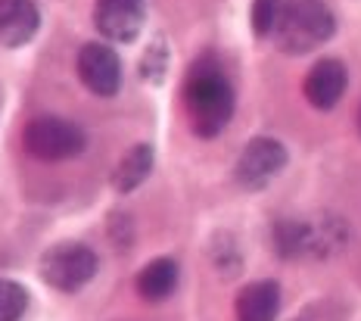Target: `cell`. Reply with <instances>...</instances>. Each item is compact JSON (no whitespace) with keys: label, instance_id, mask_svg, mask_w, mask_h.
Wrapping results in <instances>:
<instances>
[{"label":"cell","instance_id":"cell-1","mask_svg":"<svg viewBox=\"0 0 361 321\" xmlns=\"http://www.w3.org/2000/svg\"><path fill=\"white\" fill-rule=\"evenodd\" d=\"M180 94H184V107L197 138H215L228 128L237 107V94L212 59H200L193 66L190 75L184 78Z\"/></svg>","mask_w":361,"mask_h":321},{"label":"cell","instance_id":"cell-2","mask_svg":"<svg viewBox=\"0 0 361 321\" xmlns=\"http://www.w3.org/2000/svg\"><path fill=\"white\" fill-rule=\"evenodd\" d=\"M336 19L324 0H287L274 25V41L283 54L302 56L334 38Z\"/></svg>","mask_w":361,"mask_h":321},{"label":"cell","instance_id":"cell-3","mask_svg":"<svg viewBox=\"0 0 361 321\" xmlns=\"http://www.w3.org/2000/svg\"><path fill=\"white\" fill-rule=\"evenodd\" d=\"M22 144H25V150L32 153L35 159L63 162V159H72V156H78L85 150L87 138L78 125L63 116H37L25 125V131H22Z\"/></svg>","mask_w":361,"mask_h":321},{"label":"cell","instance_id":"cell-4","mask_svg":"<svg viewBox=\"0 0 361 321\" xmlns=\"http://www.w3.org/2000/svg\"><path fill=\"white\" fill-rule=\"evenodd\" d=\"M41 272L44 284H50L59 293H75L81 290L87 281H94L97 274V253L85 243H75V241H66V243H54L47 253L41 256Z\"/></svg>","mask_w":361,"mask_h":321},{"label":"cell","instance_id":"cell-5","mask_svg":"<svg viewBox=\"0 0 361 321\" xmlns=\"http://www.w3.org/2000/svg\"><path fill=\"white\" fill-rule=\"evenodd\" d=\"M287 166V147L277 138H252L243 147L237 166H234V178L240 188L246 190H262L265 184H271L281 169Z\"/></svg>","mask_w":361,"mask_h":321},{"label":"cell","instance_id":"cell-6","mask_svg":"<svg viewBox=\"0 0 361 321\" xmlns=\"http://www.w3.org/2000/svg\"><path fill=\"white\" fill-rule=\"evenodd\" d=\"M78 78L90 94L112 97L122 87V59L109 44H85L78 50Z\"/></svg>","mask_w":361,"mask_h":321},{"label":"cell","instance_id":"cell-7","mask_svg":"<svg viewBox=\"0 0 361 321\" xmlns=\"http://www.w3.org/2000/svg\"><path fill=\"white\" fill-rule=\"evenodd\" d=\"M94 25L103 38L116 44L134 41L144 25V0H97Z\"/></svg>","mask_w":361,"mask_h":321},{"label":"cell","instance_id":"cell-8","mask_svg":"<svg viewBox=\"0 0 361 321\" xmlns=\"http://www.w3.org/2000/svg\"><path fill=\"white\" fill-rule=\"evenodd\" d=\"M349 75H345V66L340 59H318L312 66V72L302 81V94L314 109H334L343 100Z\"/></svg>","mask_w":361,"mask_h":321},{"label":"cell","instance_id":"cell-9","mask_svg":"<svg viewBox=\"0 0 361 321\" xmlns=\"http://www.w3.org/2000/svg\"><path fill=\"white\" fill-rule=\"evenodd\" d=\"M41 28V10L35 0H0V44L22 47Z\"/></svg>","mask_w":361,"mask_h":321},{"label":"cell","instance_id":"cell-10","mask_svg":"<svg viewBox=\"0 0 361 321\" xmlns=\"http://www.w3.org/2000/svg\"><path fill=\"white\" fill-rule=\"evenodd\" d=\"M281 312V287L277 281H255L237 293V321H274Z\"/></svg>","mask_w":361,"mask_h":321},{"label":"cell","instance_id":"cell-11","mask_svg":"<svg viewBox=\"0 0 361 321\" xmlns=\"http://www.w3.org/2000/svg\"><path fill=\"white\" fill-rule=\"evenodd\" d=\"M153 159H156L153 147H149V144H134L131 150L118 159V166L112 169V175H109L112 190H116V193L137 190L140 184L149 178V171H153Z\"/></svg>","mask_w":361,"mask_h":321},{"label":"cell","instance_id":"cell-12","mask_svg":"<svg viewBox=\"0 0 361 321\" xmlns=\"http://www.w3.org/2000/svg\"><path fill=\"white\" fill-rule=\"evenodd\" d=\"M134 287H137L140 300H147V303L169 300V296L175 293V287H178V262L175 259H169V256L147 262L144 268H140Z\"/></svg>","mask_w":361,"mask_h":321},{"label":"cell","instance_id":"cell-13","mask_svg":"<svg viewBox=\"0 0 361 321\" xmlns=\"http://www.w3.org/2000/svg\"><path fill=\"white\" fill-rule=\"evenodd\" d=\"M274 250L281 259L312 256V222L308 219H281L274 225Z\"/></svg>","mask_w":361,"mask_h":321},{"label":"cell","instance_id":"cell-14","mask_svg":"<svg viewBox=\"0 0 361 321\" xmlns=\"http://www.w3.org/2000/svg\"><path fill=\"white\" fill-rule=\"evenodd\" d=\"M28 309V290L16 281L0 278V321H19Z\"/></svg>","mask_w":361,"mask_h":321},{"label":"cell","instance_id":"cell-15","mask_svg":"<svg viewBox=\"0 0 361 321\" xmlns=\"http://www.w3.org/2000/svg\"><path fill=\"white\" fill-rule=\"evenodd\" d=\"M165 69H169V44H165V38H153V44L140 56V75L149 85H159L165 78Z\"/></svg>","mask_w":361,"mask_h":321},{"label":"cell","instance_id":"cell-16","mask_svg":"<svg viewBox=\"0 0 361 321\" xmlns=\"http://www.w3.org/2000/svg\"><path fill=\"white\" fill-rule=\"evenodd\" d=\"M281 6H283V0H252L250 22H252V35H255V38L274 35L277 16H281Z\"/></svg>","mask_w":361,"mask_h":321},{"label":"cell","instance_id":"cell-17","mask_svg":"<svg viewBox=\"0 0 361 321\" xmlns=\"http://www.w3.org/2000/svg\"><path fill=\"white\" fill-rule=\"evenodd\" d=\"M212 246V259L218 268H224V272H240V253H237V243L231 234H215L212 241H209Z\"/></svg>","mask_w":361,"mask_h":321},{"label":"cell","instance_id":"cell-18","mask_svg":"<svg viewBox=\"0 0 361 321\" xmlns=\"http://www.w3.org/2000/svg\"><path fill=\"white\" fill-rule=\"evenodd\" d=\"M358 131H361V107H358Z\"/></svg>","mask_w":361,"mask_h":321}]
</instances>
